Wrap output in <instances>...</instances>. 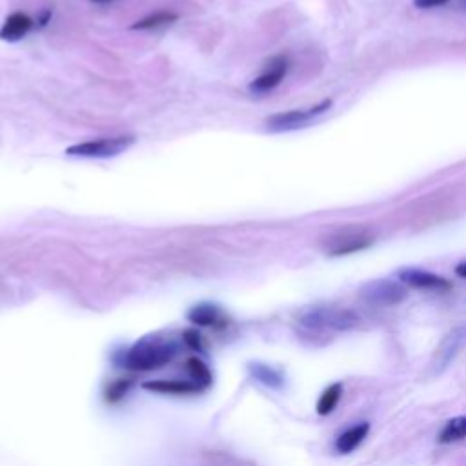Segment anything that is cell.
I'll return each instance as SVG.
<instances>
[{
    "instance_id": "6da1fadb",
    "label": "cell",
    "mask_w": 466,
    "mask_h": 466,
    "mask_svg": "<svg viewBox=\"0 0 466 466\" xmlns=\"http://www.w3.org/2000/svg\"><path fill=\"white\" fill-rule=\"evenodd\" d=\"M175 355H177V346L173 345L172 341L143 339V341L128 350L124 364L126 368H130L133 371H151L172 363Z\"/></svg>"
},
{
    "instance_id": "7a4b0ae2",
    "label": "cell",
    "mask_w": 466,
    "mask_h": 466,
    "mask_svg": "<svg viewBox=\"0 0 466 466\" xmlns=\"http://www.w3.org/2000/svg\"><path fill=\"white\" fill-rule=\"evenodd\" d=\"M301 323L311 330H335V332H345V330L355 328L359 324V317L355 311L342 310V308H313L308 310L301 317Z\"/></svg>"
},
{
    "instance_id": "3957f363",
    "label": "cell",
    "mask_w": 466,
    "mask_h": 466,
    "mask_svg": "<svg viewBox=\"0 0 466 466\" xmlns=\"http://www.w3.org/2000/svg\"><path fill=\"white\" fill-rule=\"evenodd\" d=\"M135 137L121 135V137L99 138V141H88V143L75 144L66 150V155L83 157V159H109L124 153L128 148L133 146Z\"/></svg>"
},
{
    "instance_id": "277c9868",
    "label": "cell",
    "mask_w": 466,
    "mask_h": 466,
    "mask_svg": "<svg viewBox=\"0 0 466 466\" xmlns=\"http://www.w3.org/2000/svg\"><path fill=\"white\" fill-rule=\"evenodd\" d=\"M359 294L371 306H395L405 301L408 292L399 282L381 279V281H371L364 285Z\"/></svg>"
},
{
    "instance_id": "5b68a950",
    "label": "cell",
    "mask_w": 466,
    "mask_h": 466,
    "mask_svg": "<svg viewBox=\"0 0 466 466\" xmlns=\"http://www.w3.org/2000/svg\"><path fill=\"white\" fill-rule=\"evenodd\" d=\"M332 106V100H324V102L317 104L310 109H292V112L277 113L272 115L266 121L268 128L273 131H288V130H297L301 126L308 124L311 119H316L317 115L324 113Z\"/></svg>"
},
{
    "instance_id": "8992f818",
    "label": "cell",
    "mask_w": 466,
    "mask_h": 466,
    "mask_svg": "<svg viewBox=\"0 0 466 466\" xmlns=\"http://www.w3.org/2000/svg\"><path fill=\"white\" fill-rule=\"evenodd\" d=\"M286 71H288V61H286L285 56H275V59L266 66L263 73L250 84V91L263 95V93L275 90V88L282 83Z\"/></svg>"
},
{
    "instance_id": "52a82bcc",
    "label": "cell",
    "mask_w": 466,
    "mask_h": 466,
    "mask_svg": "<svg viewBox=\"0 0 466 466\" xmlns=\"http://www.w3.org/2000/svg\"><path fill=\"white\" fill-rule=\"evenodd\" d=\"M399 281H401L402 285L412 286V288L437 289V292H446V289H450V286H452L445 277L424 272V270H419V268H406V270H401V272H399Z\"/></svg>"
},
{
    "instance_id": "ba28073f",
    "label": "cell",
    "mask_w": 466,
    "mask_h": 466,
    "mask_svg": "<svg viewBox=\"0 0 466 466\" xmlns=\"http://www.w3.org/2000/svg\"><path fill=\"white\" fill-rule=\"evenodd\" d=\"M31 26H33V20L26 13L9 15L0 28V39L8 40V42H17L30 33Z\"/></svg>"
},
{
    "instance_id": "9c48e42d",
    "label": "cell",
    "mask_w": 466,
    "mask_h": 466,
    "mask_svg": "<svg viewBox=\"0 0 466 466\" xmlns=\"http://www.w3.org/2000/svg\"><path fill=\"white\" fill-rule=\"evenodd\" d=\"M371 244H374V237H368L363 233H350L346 237L335 239L328 251L330 255H350L355 253V251L366 250Z\"/></svg>"
},
{
    "instance_id": "30bf717a",
    "label": "cell",
    "mask_w": 466,
    "mask_h": 466,
    "mask_svg": "<svg viewBox=\"0 0 466 466\" xmlns=\"http://www.w3.org/2000/svg\"><path fill=\"white\" fill-rule=\"evenodd\" d=\"M368 432H370V424L368 423H361V424H355V426L348 428V430H345L341 436L337 437L335 450L339 453H342V455H346V453H350V452H354V450L357 448L361 443H363L364 437L368 436Z\"/></svg>"
},
{
    "instance_id": "8fae6325",
    "label": "cell",
    "mask_w": 466,
    "mask_h": 466,
    "mask_svg": "<svg viewBox=\"0 0 466 466\" xmlns=\"http://www.w3.org/2000/svg\"><path fill=\"white\" fill-rule=\"evenodd\" d=\"M188 317L191 323L199 324V326H222L226 324L222 311L213 304H199V306L191 308Z\"/></svg>"
},
{
    "instance_id": "7c38bea8",
    "label": "cell",
    "mask_w": 466,
    "mask_h": 466,
    "mask_svg": "<svg viewBox=\"0 0 466 466\" xmlns=\"http://www.w3.org/2000/svg\"><path fill=\"white\" fill-rule=\"evenodd\" d=\"M144 388L159 393H175V395L201 392L199 386L191 381H150V383H144Z\"/></svg>"
},
{
    "instance_id": "4fadbf2b",
    "label": "cell",
    "mask_w": 466,
    "mask_h": 466,
    "mask_svg": "<svg viewBox=\"0 0 466 466\" xmlns=\"http://www.w3.org/2000/svg\"><path fill=\"white\" fill-rule=\"evenodd\" d=\"M462 439H466V415L450 419L439 434V443H443V445L458 443V441Z\"/></svg>"
},
{
    "instance_id": "5bb4252c",
    "label": "cell",
    "mask_w": 466,
    "mask_h": 466,
    "mask_svg": "<svg viewBox=\"0 0 466 466\" xmlns=\"http://www.w3.org/2000/svg\"><path fill=\"white\" fill-rule=\"evenodd\" d=\"M341 395H342V384L341 383L330 384L328 388L321 393L319 402H317V414L321 415L332 414V412L337 408V405H339V401H341Z\"/></svg>"
},
{
    "instance_id": "9a60e30c",
    "label": "cell",
    "mask_w": 466,
    "mask_h": 466,
    "mask_svg": "<svg viewBox=\"0 0 466 466\" xmlns=\"http://www.w3.org/2000/svg\"><path fill=\"white\" fill-rule=\"evenodd\" d=\"M177 20V15L173 11H157V13L150 15V17L138 20L137 24H133V30H159L162 26H168L172 22Z\"/></svg>"
},
{
    "instance_id": "2e32d148",
    "label": "cell",
    "mask_w": 466,
    "mask_h": 466,
    "mask_svg": "<svg viewBox=\"0 0 466 466\" xmlns=\"http://www.w3.org/2000/svg\"><path fill=\"white\" fill-rule=\"evenodd\" d=\"M186 370L190 374L191 383L197 384L201 390H204L208 384L212 383V374H210L206 364H204L203 361H199V359H190L188 364H186Z\"/></svg>"
},
{
    "instance_id": "e0dca14e",
    "label": "cell",
    "mask_w": 466,
    "mask_h": 466,
    "mask_svg": "<svg viewBox=\"0 0 466 466\" xmlns=\"http://www.w3.org/2000/svg\"><path fill=\"white\" fill-rule=\"evenodd\" d=\"M251 374H253L255 379L264 383L266 386H270V388H281L282 381H285L275 368H270L266 366V364H253V366H251Z\"/></svg>"
},
{
    "instance_id": "ac0fdd59",
    "label": "cell",
    "mask_w": 466,
    "mask_h": 466,
    "mask_svg": "<svg viewBox=\"0 0 466 466\" xmlns=\"http://www.w3.org/2000/svg\"><path fill=\"white\" fill-rule=\"evenodd\" d=\"M450 0H414V4L421 9H430L437 8V6H445L448 4Z\"/></svg>"
},
{
    "instance_id": "d6986e66",
    "label": "cell",
    "mask_w": 466,
    "mask_h": 466,
    "mask_svg": "<svg viewBox=\"0 0 466 466\" xmlns=\"http://www.w3.org/2000/svg\"><path fill=\"white\" fill-rule=\"evenodd\" d=\"M455 273H458L459 277H462V279H466V263L459 264V266L455 268Z\"/></svg>"
},
{
    "instance_id": "ffe728a7",
    "label": "cell",
    "mask_w": 466,
    "mask_h": 466,
    "mask_svg": "<svg viewBox=\"0 0 466 466\" xmlns=\"http://www.w3.org/2000/svg\"><path fill=\"white\" fill-rule=\"evenodd\" d=\"M93 2H109V0H93Z\"/></svg>"
}]
</instances>
